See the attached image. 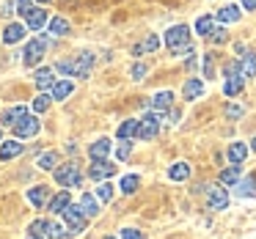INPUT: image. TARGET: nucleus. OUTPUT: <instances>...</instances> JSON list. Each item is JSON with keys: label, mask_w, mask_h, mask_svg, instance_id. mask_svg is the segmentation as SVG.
I'll use <instances>...</instances> for the list:
<instances>
[{"label": "nucleus", "mask_w": 256, "mask_h": 239, "mask_svg": "<svg viewBox=\"0 0 256 239\" xmlns=\"http://www.w3.org/2000/svg\"><path fill=\"white\" fill-rule=\"evenodd\" d=\"M226 39H228V33H226L223 28H215V30H212V36H210V41H212V44H223Z\"/></svg>", "instance_id": "39"}, {"label": "nucleus", "mask_w": 256, "mask_h": 239, "mask_svg": "<svg viewBox=\"0 0 256 239\" xmlns=\"http://www.w3.org/2000/svg\"><path fill=\"white\" fill-rule=\"evenodd\" d=\"M245 157H248V146L245 143H232L228 146V160H232V165H242Z\"/></svg>", "instance_id": "23"}, {"label": "nucleus", "mask_w": 256, "mask_h": 239, "mask_svg": "<svg viewBox=\"0 0 256 239\" xmlns=\"http://www.w3.org/2000/svg\"><path fill=\"white\" fill-rule=\"evenodd\" d=\"M28 239H42V237H34V234H30V237H28Z\"/></svg>", "instance_id": "50"}, {"label": "nucleus", "mask_w": 256, "mask_h": 239, "mask_svg": "<svg viewBox=\"0 0 256 239\" xmlns=\"http://www.w3.org/2000/svg\"><path fill=\"white\" fill-rule=\"evenodd\" d=\"M25 22H28V28L42 30V28H44V22H47V11H44V8H30V11L25 14Z\"/></svg>", "instance_id": "17"}, {"label": "nucleus", "mask_w": 256, "mask_h": 239, "mask_svg": "<svg viewBox=\"0 0 256 239\" xmlns=\"http://www.w3.org/2000/svg\"><path fill=\"white\" fill-rule=\"evenodd\" d=\"M146 74V63H135L132 66V80H144Z\"/></svg>", "instance_id": "41"}, {"label": "nucleus", "mask_w": 256, "mask_h": 239, "mask_svg": "<svg viewBox=\"0 0 256 239\" xmlns=\"http://www.w3.org/2000/svg\"><path fill=\"white\" fill-rule=\"evenodd\" d=\"M28 201L34 206H39V209H44V204L50 206L52 198H50V190H47V187H30L28 190Z\"/></svg>", "instance_id": "13"}, {"label": "nucleus", "mask_w": 256, "mask_h": 239, "mask_svg": "<svg viewBox=\"0 0 256 239\" xmlns=\"http://www.w3.org/2000/svg\"><path fill=\"white\" fill-rule=\"evenodd\" d=\"M250 149H254V151H256V138H254V143H250Z\"/></svg>", "instance_id": "49"}, {"label": "nucleus", "mask_w": 256, "mask_h": 239, "mask_svg": "<svg viewBox=\"0 0 256 239\" xmlns=\"http://www.w3.org/2000/svg\"><path fill=\"white\" fill-rule=\"evenodd\" d=\"M171 105H174V94H171V91H160V94L152 96V110H154V113L171 110Z\"/></svg>", "instance_id": "12"}, {"label": "nucleus", "mask_w": 256, "mask_h": 239, "mask_svg": "<svg viewBox=\"0 0 256 239\" xmlns=\"http://www.w3.org/2000/svg\"><path fill=\"white\" fill-rule=\"evenodd\" d=\"M80 206H83L86 217H96V215H100V204H96V198H94V195H88V193H83Z\"/></svg>", "instance_id": "26"}, {"label": "nucleus", "mask_w": 256, "mask_h": 239, "mask_svg": "<svg viewBox=\"0 0 256 239\" xmlns=\"http://www.w3.org/2000/svg\"><path fill=\"white\" fill-rule=\"evenodd\" d=\"M36 165H39L42 171H52V168L58 165V154H56V151H44V154L36 160Z\"/></svg>", "instance_id": "32"}, {"label": "nucleus", "mask_w": 256, "mask_h": 239, "mask_svg": "<svg viewBox=\"0 0 256 239\" xmlns=\"http://www.w3.org/2000/svg\"><path fill=\"white\" fill-rule=\"evenodd\" d=\"M168 176H171L174 182H184V179L190 176V165L188 162H176V165L168 168Z\"/></svg>", "instance_id": "28"}, {"label": "nucleus", "mask_w": 256, "mask_h": 239, "mask_svg": "<svg viewBox=\"0 0 256 239\" xmlns=\"http://www.w3.org/2000/svg\"><path fill=\"white\" fill-rule=\"evenodd\" d=\"M69 30H72V25H69V19H64V17H56V19H50V33H52V36H66Z\"/></svg>", "instance_id": "30"}, {"label": "nucleus", "mask_w": 256, "mask_h": 239, "mask_svg": "<svg viewBox=\"0 0 256 239\" xmlns=\"http://www.w3.org/2000/svg\"><path fill=\"white\" fill-rule=\"evenodd\" d=\"M22 154V143L20 140H3L0 143V160H14Z\"/></svg>", "instance_id": "16"}, {"label": "nucleus", "mask_w": 256, "mask_h": 239, "mask_svg": "<svg viewBox=\"0 0 256 239\" xmlns=\"http://www.w3.org/2000/svg\"><path fill=\"white\" fill-rule=\"evenodd\" d=\"M69 206H72V198H69L66 190L58 193V195H52V201H50V209L52 212H64V209H69Z\"/></svg>", "instance_id": "29"}, {"label": "nucleus", "mask_w": 256, "mask_h": 239, "mask_svg": "<svg viewBox=\"0 0 256 239\" xmlns=\"http://www.w3.org/2000/svg\"><path fill=\"white\" fill-rule=\"evenodd\" d=\"M22 36H25V25L22 22H12V25H6V30H3V41H6V44H17V41H22Z\"/></svg>", "instance_id": "14"}, {"label": "nucleus", "mask_w": 256, "mask_h": 239, "mask_svg": "<svg viewBox=\"0 0 256 239\" xmlns=\"http://www.w3.org/2000/svg\"><path fill=\"white\" fill-rule=\"evenodd\" d=\"M91 66H94V55L91 52H78L72 61H58L56 69L64 77H88Z\"/></svg>", "instance_id": "1"}, {"label": "nucleus", "mask_w": 256, "mask_h": 239, "mask_svg": "<svg viewBox=\"0 0 256 239\" xmlns=\"http://www.w3.org/2000/svg\"><path fill=\"white\" fill-rule=\"evenodd\" d=\"M14 3H17L20 14H28L30 11V0H14Z\"/></svg>", "instance_id": "43"}, {"label": "nucleus", "mask_w": 256, "mask_h": 239, "mask_svg": "<svg viewBox=\"0 0 256 239\" xmlns=\"http://www.w3.org/2000/svg\"><path fill=\"white\" fill-rule=\"evenodd\" d=\"M72 91H74V85L69 80H58L52 85V99H66V96H72Z\"/></svg>", "instance_id": "27"}, {"label": "nucleus", "mask_w": 256, "mask_h": 239, "mask_svg": "<svg viewBox=\"0 0 256 239\" xmlns=\"http://www.w3.org/2000/svg\"><path fill=\"white\" fill-rule=\"evenodd\" d=\"M226 83H223V94L226 96H237L242 94V85H245V74L240 63H226Z\"/></svg>", "instance_id": "3"}, {"label": "nucleus", "mask_w": 256, "mask_h": 239, "mask_svg": "<svg viewBox=\"0 0 256 239\" xmlns=\"http://www.w3.org/2000/svg\"><path fill=\"white\" fill-rule=\"evenodd\" d=\"M50 231V220H36V223H30V234L34 237H42V234H47Z\"/></svg>", "instance_id": "36"}, {"label": "nucleus", "mask_w": 256, "mask_h": 239, "mask_svg": "<svg viewBox=\"0 0 256 239\" xmlns=\"http://www.w3.org/2000/svg\"><path fill=\"white\" fill-rule=\"evenodd\" d=\"M226 116H228V118H240V116H242V107L232 105V107H228V110H226Z\"/></svg>", "instance_id": "45"}, {"label": "nucleus", "mask_w": 256, "mask_h": 239, "mask_svg": "<svg viewBox=\"0 0 256 239\" xmlns=\"http://www.w3.org/2000/svg\"><path fill=\"white\" fill-rule=\"evenodd\" d=\"M215 17H218V22H237V19L242 17V11H240V6H232V3H228V6H223Z\"/></svg>", "instance_id": "22"}, {"label": "nucleus", "mask_w": 256, "mask_h": 239, "mask_svg": "<svg viewBox=\"0 0 256 239\" xmlns=\"http://www.w3.org/2000/svg\"><path fill=\"white\" fill-rule=\"evenodd\" d=\"M113 173H116V165H110L108 160H94V165L88 168V176L94 179V182H105Z\"/></svg>", "instance_id": "9"}, {"label": "nucleus", "mask_w": 256, "mask_h": 239, "mask_svg": "<svg viewBox=\"0 0 256 239\" xmlns=\"http://www.w3.org/2000/svg\"><path fill=\"white\" fill-rule=\"evenodd\" d=\"M69 234L66 226H61V223H50V231H47V237L50 239H64Z\"/></svg>", "instance_id": "34"}, {"label": "nucleus", "mask_w": 256, "mask_h": 239, "mask_svg": "<svg viewBox=\"0 0 256 239\" xmlns=\"http://www.w3.org/2000/svg\"><path fill=\"white\" fill-rule=\"evenodd\" d=\"M39 129H42L39 118H36V116H25L22 121H20L17 127H14V135H17V138H34V135L39 132Z\"/></svg>", "instance_id": "10"}, {"label": "nucleus", "mask_w": 256, "mask_h": 239, "mask_svg": "<svg viewBox=\"0 0 256 239\" xmlns=\"http://www.w3.org/2000/svg\"><path fill=\"white\" fill-rule=\"evenodd\" d=\"M44 50H47V47H44V41H42V39L28 41L25 50H22V63H25V66H36V63L44 58Z\"/></svg>", "instance_id": "6"}, {"label": "nucleus", "mask_w": 256, "mask_h": 239, "mask_svg": "<svg viewBox=\"0 0 256 239\" xmlns=\"http://www.w3.org/2000/svg\"><path fill=\"white\" fill-rule=\"evenodd\" d=\"M157 132H160V113H146L144 118H140V140H152L157 138Z\"/></svg>", "instance_id": "7"}, {"label": "nucleus", "mask_w": 256, "mask_h": 239, "mask_svg": "<svg viewBox=\"0 0 256 239\" xmlns=\"http://www.w3.org/2000/svg\"><path fill=\"white\" fill-rule=\"evenodd\" d=\"M182 94H184V99H198V96L204 94V83H201L198 77H190L188 83H184Z\"/></svg>", "instance_id": "20"}, {"label": "nucleus", "mask_w": 256, "mask_h": 239, "mask_svg": "<svg viewBox=\"0 0 256 239\" xmlns=\"http://www.w3.org/2000/svg\"><path fill=\"white\" fill-rule=\"evenodd\" d=\"M64 215V220H66V228H69V234H80L86 228V223H88V217H86V212H83V206H69V209H64L61 212Z\"/></svg>", "instance_id": "4"}, {"label": "nucleus", "mask_w": 256, "mask_h": 239, "mask_svg": "<svg viewBox=\"0 0 256 239\" xmlns=\"http://www.w3.org/2000/svg\"><path fill=\"white\" fill-rule=\"evenodd\" d=\"M245 11H256V0H240Z\"/></svg>", "instance_id": "46"}, {"label": "nucleus", "mask_w": 256, "mask_h": 239, "mask_svg": "<svg viewBox=\"0 0 256 239\" xmlns=\"http://www.w3.org/2000/svg\"><path fill=\"white\" fill-rule=\"evenodd\" d=\"M56 182L64 184V187H80V182H83V176H80V168L78 165H64L56 171Z\"/></svg>", "instance_id": "5"}, {"label": "nucleus", "mask_w": 256, "mask_h": 239, "mask_svg": "<svg viewBox=\"0 0 256 239\" xmlns=\"http://www.w3.org/2000/svg\"><path fill=\"white\" fill-rule=\"evenodd\" d=\"M240 58H242V61H240V66H242V74H245V77H254V74H256V52L248 47V50H245Z\"/></svg>", "instance_id": "19"}, {"label": "nucleus", "mask_w": 256, "mask_h": 239, "mask_svg": "<svg viewBox=\"0 0 256 239\" xmlns=\"http://www.w3.org/2000/svg\"><path fill=\"white\" fill-rule=\"evenodd\" d=\"M108 154H110V140H108V138L96 140V143L88 149V157H91V160H105Z\"/></svg>", "instance_id": "21"}, {"label": "nucleus", "mask_w": 256, "mask_h": 239, "mask_svg": "<svg viewBox=\"0 0 256 239\" xmlns=\"http://www.w3.org/2000/svg\"><path fill=\"white\" fill-rule=\"evenodd\" d=\"M0 143H3V140H0Z\"/></svg>", "instance_id": "54"}, {"label": "nucleus", "mask_w": 256, "mask_h": 239, "mask_svg": "<svg viewBox=\"0 0 256 239\" xmlns=\"http://www.w3.org/2000/svg\"><path fill=\"white\" fill-rule=\"evenodd\" d=\"M122 239H144V234L135 231V228H124V231H122Z\"/></svg>", "instance_id": "42"}, {"label": "nucleus", "mask_w": 256, "mask_h": 239, "mask_svg": "<svg viewBox=\"0 0 256 239\" xmlns=\"http://www.w3.org/2000/svg\"><path fill=\"white\" fill-rule=\"evenodd\" d=\"M132 55H144V44H135L132 47Z\"/></svg>", "instance_id": "48"}, {"label": "nucleus", "mask_w": 256, "mask_h": 239, "mask_svg": "<svg viewBox=\"0 0 256 239\" xmlns=\"http://www.w3.org/2000/svg\"><path fill=\"white\" fill-rule=\"evenodd\" d=\"M50 102H52V94H44V91H42V94L34 99V110L36 113H44L47 107H50Z\"/></svg>", "instance_id": "33"}, {"label": "nucleus", "mask_w": 256, "mask_h": 239, "mask_svg": "<svg viewBox=\"0 0 256 239\" xmlns=\"http://www.w3.org/2000/svg\"><path fill=\"white\" fill-rule=\"evenodd\" d=\"M168 118H171V121L176 124V121H179V110H168Z\"/></svg>", "instance_id": "47"}, {"label": "nucleus", "mask_w": 256, "mask_h": 239, "mask_svg": "<svg viewBox=\"0 0 256 239\" xmlns=\"http://www.w3.org/2000/svg\"><path fill=\"white\" fill-rule=\"evenodd\" d=\"M118 138L122 140H132V138H138L140 135V121H135V118H130V121H124L122 127H118Z\"/></svg>", "instance_id": "18"}, {"label": "nucleus", "mask_w": 256, "mask_h": 239, "mask_svg": "<svg viewBox=\"0 0 256 239\" xmlns=\"http://www.w3.org/2000/svg\"><path fill=\"white\" fill-rule=\"evenodd\" d=\"M39 3H50V0H39Z\"/></svg>", "instance_id": "51"}, {"label": "nucleus", "mask_w": 256, "mask_h": 239, "mask_svg": "<svg viewBox=\"0 0 256 239\" xmlns=\"http://www.w3.org/2000/svg\"><path fill=\"white\" fill-rule=\"evenodd\" d=\"M204 77H212V55H204Z\"/></svg>", "instance_id": "44"}, {"label": "nucleus", "mask_w": 256, "mask_h": 239, "mask_svg": "<svg viewBox=\"0 0 256 239\" xmlns=\"http://www.w3.org/2000/svg\"><path fill=\"white\" fill-rule=\"evenodd\" d=\"M140 44H144V52H154L157 47H160V36H146V41H140Z\"/></svg>", "instance_id": "38"}, {"label": "nucleus", "mask_w": 256, "mask_h": 239, "mask_svg": "<svg viewBox=\"0 0 256 239\" xmlns=\"http://www.w3.org/2000/svg\"><path fill=\"white\" fill-rule=\"evenodd\" d=\"M130 154H132V143H122V146H118V149H116V157H118V160H130Z\"/></svg>", "instance_id": "40"}, {"label": "nucleus", "mask_w": 256, "mask_h": 239, "mask_svg": "<svg viewBox=\"0 0 256 239\" xmlns=\"http://www.w3.org/2000/svg\"><path fill=\"white\" fill-rule=\"evenodd\" d=\"M234 193L240 195V198H256V176H245L237 182V190Z\"/></svg>", "instance_id": "15"}, {"label": "nucleus", "mask_w": 256, "mask_h": 239, "mask_svg": "<svg viewBox=\"0 0 256 239\" xmlns=\"http://www.w3.org/2000/svg\"><path fill=\"white\" fill-rule=\"evenodd\" d=\"M105 239H116V237H105Z\"/></svg>", "instance_id": "52"}, {"label": "nucleus", "mask_w": 256, "mask_h": 239, "mask_svg": "<svg viewBox=\"0 0 256 239\" xmlns=\"http://www.w3.org/2000/svg\"><path fill=\"white\" fill-rule=\"evenodd\" d=\"M56 83H58V80L52 77V69H39V72H36V85H39L42 91L52 88Z\"/></svg>", "instance_id": "24"}, {"label": "nucleus", "mask_w": 256, "mask_h": 239, "mask_svg": "<svg viewBox=\"0 0 256 239\" xmlns=\"http://www.w3.org/2000/svg\"><path fill=\"white\" fill-rule=\"evenodd\" d=\"M240 179H242V168L240 165H232V168H226V171H220V182L223 184H237Z\"/></svg>", "instance_id": "31"}, {"label": "nucleus", "mask_w": 256, "mask_h": 239, "mask_svg": "<svg viewBox=\"0 0 256 239\" xmlns=\"http://www.w3.org/2000/svg\"><path fill=\"white\" fill-rule=\"evenodd\" d=\"M28 116V110H25L22 105H17V107H8L3 116H0V127H17L22 118Z\"/></svg>", "instance_id": "11"}, {"label": "nucleus", "mask_w": 256, "mask_h": 239, "mask_svg": "<svg viewBox=\"0 0 256 239\" xmlns=\"http://www.w3.org/2000/svg\"><path fill=\"white\" fill-rule=\"evenodd\" d=\"M138 184H140V179L138 176H124L122 179V190H124V193H135V190H138Z\"/></svg>", "instance_id": "35"}, {"label": "nucleus", "mask_w": 256, "mask_h": 239, "mask_svg": "<svg viewBox=\"0 0 256 239\" xmlns=\"http://www.w3.org/2000/svg\"><path fill=\"white\" fill-rule=\"evenodd\" d=\"M166 47L174 55H193V47H190V28L188 25H174L166 33Z\"/></svg>", "instance_id": "2"}, {"label": "nucleus", "mask_w": 256, "mask_h": 239, "mask_svg": "<svg viewBox=\"0 0 256 239\" xmlns=\"http://www.w3.org/2000/svg\"><path fill=\"white\" fill-rule=\"evenodd\" d=\"M206 206L215 209V212L226 209L228 206V193L223 187H206Z\"/></svg>", "instance_id": "8"}, {"label": "nucleus", "mask_w": 256, "mask_h": 239, "mask_svg": "<svg viewBox=\"0 0 256 239\" xmlns=\"http://www.w3.org/2000/svg\"><path fill=\"white\" fill-rule=\"evenodd\" d=\"M212 30H215V19H212V17H198V19H196V33H198V36L210 39Z\"/></svg>", "instance_id": "25"}, {"label": "nucleus", "mask_w": 256, "mask_h": 239, "mask_svg": "<svg viewBox=\"0 0 256 239\" xmlns=\"http://www.w3.org/2000/svg\"><path fill=\"white\" fill-rule=\"evenodd\" d=\"M96 195H100V201H110L113 198V184L110 182H102L100 190H96Z\"/></svg>", "instance_id": "37"}, {"label": "nucleus", "mask_w": 256, "mask_h": 239, "mask_svg": "<svg viewBox=\"0 0 256 239\" xmlns=\"http://www.w3.org/2000/svg\"><path fill=\"white\" fill-rule=\"evenodd\" d=\"M64 3H72V0H64Z\"/></svg>", "instance_id": "53"}]
</instances>
